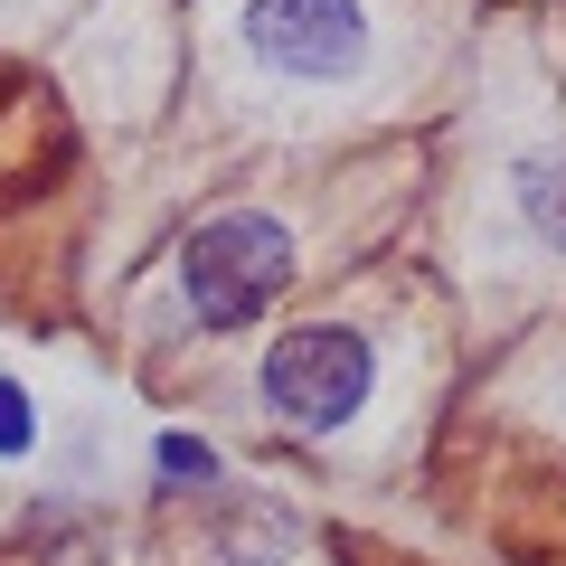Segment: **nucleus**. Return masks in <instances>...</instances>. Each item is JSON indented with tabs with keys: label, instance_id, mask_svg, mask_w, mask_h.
<instances>
[{
	"label": "nucleus",
	"instance_id": "nucleus-1",
	"mask_svg": "<svg viewBox=\"0 0 566 566\" xmlns=\"http://www.w3.org/2000/svg\"><path fill=\"white\" fill-rule=\"evenodd\" d=\"M293 274H303V245L274 208H227L180 237V312L199 331H255L293 293Z\"/></svg>",
	"mask_w": 566,
	"mask_h": 566
},
{
	"label": "nucleus",
	"instance_id": "nucleus-2",
	"mask_svg": "<svg viewBox=\"0 0 566 566\" xmlns=\"http://www.w3.org/2000/svg\"><path fill=\"white\" fill-rule=\"evenodd\" d=\"M255 406L303 434V444H331L378 406V340L359 322H293L274 349L255 359Z\"/></svg>",
	"mask_w": 566,
	"mask_h": 566
},
{
	"label": "nucleus",
	"instance_id": "nucleus-3",
	"mask_svg": "<svg viewBox=\"0 0 566 566\" xmlns=\"http://www.w3.org/2000/svg\"><path fill=\"white\" fill-rule=\"evenodd\" d=\"M245 57L283 85H359L378 66V20H368V0H245Z\"/></svg>",
	"mask_w": 566,
	"mask_h": 566
},
{
	"label": "nucleus",
	"instance_id": "nucleus-4",
	"mask_svg": "<svg viewBox=\"0 0 566 566\" xmlns=\"http://www.w3.org/2000/svg\"><path fill=\"white\" fill-rule=\"evenodd\" d=\"M501 199H510V227H520L547 264H566V133H557V142H528V151H510Z\"/></svg>",
	"mask_w": 566,
	"mask_h": 566
},
{
	"label": "nucleus",
	"instance_id": "nucleus-5",
	"mask_svg": "<svg viewBox=\"0 0 566 566\" xmlns=\"http://www.w3.org/2000/svg\"><path fill=\"white\" fill-rule=\"evenodd\" d=\"M151 472H161V482H189V491H208V482H218V453H208L199 434H161V444H151Z\"/></svg>",
	"mask_w": 566,
	"mask_h": 566
},
{
	"label": "nucleus",
	"instance_id": "nucleus-6",
	"mask_svg": "<svg viewBox=\"0 0 566 566\" xmlns=\"http://www.w3.org/2000/svg\"><path fill=\"white\" fill-rule=\"evenodd\" d=\"M29 444H39V406L20 378H0V453H29Z\"/></svg>",
	"mask_w": 566,
	"mask_h": 566
}]
</instances>
